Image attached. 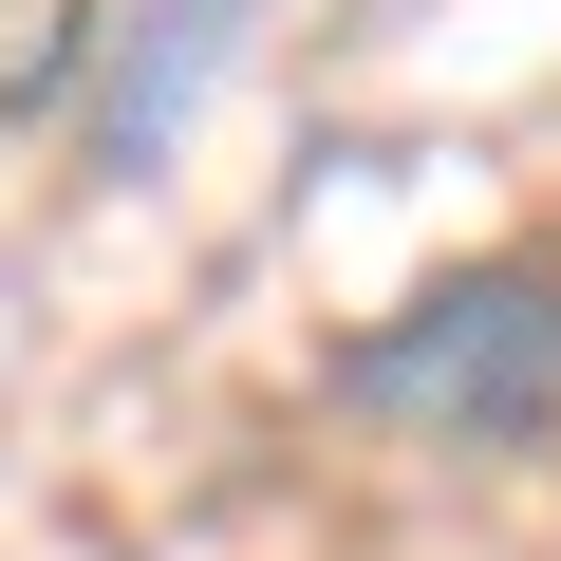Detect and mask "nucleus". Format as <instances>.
Returning <instances> with one entry per match:
<instances>
[{"instance_id": "nucleus-1", "label": "nucleus", "mask_w": 561, "mask_h": 561, "mask_svg": "<svg viewBox=\"0 0 561 561\" xmlns=\"http://www.w3.org/2000/svg\"><path fill=\"white\" fill-rule=\"evenodd\" d=\"M337 393L412 449H542L561 431V262L505 243V262H449L337 356Z\"/></svg>"}, {"instance_id": "nucleus-2", "label": "nucleus", "mask_w": 561, "mask_h": 561, "mask_svg": "<svg viewBox=\"0 0 561 561\" xmlns=\"http://www.w3.org/2000/svg\"><path fill=\"white\" fill-rule=\"evenodd\" d=\"M206 57H225V0H131V38H113V94H94V169H150V150L187 131Z\"/></svg>"}]
</instances>
